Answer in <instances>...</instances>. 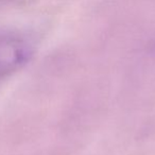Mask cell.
<instances>
[{"label":"cell","mask_w":155,"mask_h":155,"mask_svg":"<svg viewBox=\"0 0 155 155\" xmlns=\"http://www.w3.org/2000/svg\"><path fill=\"white\" fill-rule=\"evenodd\" d=\"M31 55V46L22 37L0 32V79L21 68Z\"/></svg>","instance_id":"cell-1"}]
</instances>
